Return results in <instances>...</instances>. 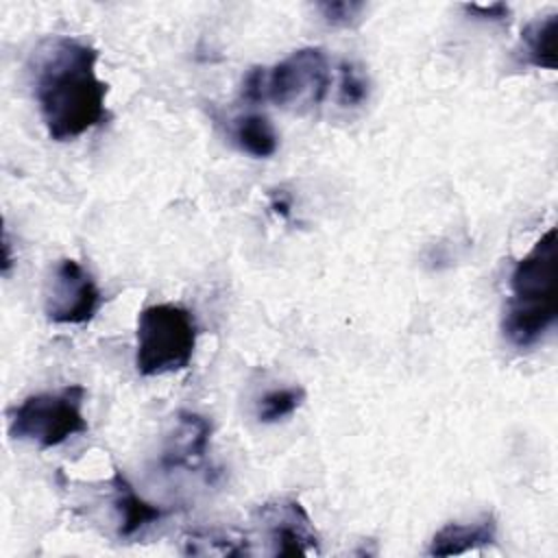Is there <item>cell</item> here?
<instances>
[{
  "instance_id": "18",
  "label": "cell",
  "mask_w": 558,
  "mask_h": 558,
  "mask_svg": "<svg viewBox=\"0 0 558 558\" xmlns=\"http://www.w3.org/2000/svg\"><path fill=\"white\" fill-rule=\"evenodd\" d=\"M464 9H466L469 13H475V15L484 17V20H504V17L510 13L508 4H504V2H493V4H464Z\"/></svg>"
},
{
  "instance_id": "3",
  "label": "cell",
  "mask_w": 558,
  "mask_h": 558,
  "mask_svg": "<svg viewBox=\"0 0 558 558\" xmlns=\"http://www.w3.org/2000/svg\"><path fill=\"white\" fill-rule=\"evenodd\" d=\"M198 338L194 314L177 303H155L137 316L135 366L144 377L177 373L190 366Z\"/></svg>"
},
{
  "instance_id": "10",
  "label": "cell",
  "mask_w": 558,
  "mask_h": 558,
  "mask_svg": "<svg viewBox=\"0 0 558 558\" xmlns=\"http://www.w3.org/2000/svg\"><path fill=\"white\" fill-rule=\"evenodd\" d=\"M113 488V508L118 512V536L131 538L137 534L144 525L155 523L163 517V510L159 506H153L144 501L135 488L129 484V480L122 475V471H113L111 477Z\"/></svg>"
},
{
  "instance_id": "14",
  "label": "cell",
  "mask_w": 558,
  "mask_h": 558,
  "mask_svg": "<svg viewBox=\"0 0 558 558\" xmlns=\"http://www.w3.org/2000/svg\"><path fill=\"white\" fill-rule=\"evenodd\" d=\"M340 78H338V105L353 109L360 107L368 100L371 94V83L366 72L353 63V61H340Z\"/></svg>"
},
{
  "instance_id": "5",
  "label": "cell",
  "mask_w": 558,
  "mask_h": 558,
  "mask_svg": "<svg viewBox=\"0 0 558 558\" xmlns=\"http://www.w3.org/2000/svg\"><path fill=\"white\" fill-rule=\"evenodd\" d=\"M331 85L329 59L320 48L307 46L266 68L264 94L277 107H318Z\"/></svg>"
},
{
  "instance_id": "13",
  "label": "cell",
  "mask_w": 558,
  "mask_h": 558,
  "mask_svg": "<svg viewBox=\"0 0 558 558\" xmlns=\"http://www.w3.org/2000/svg\"><path fill=\"white\" fill-rule=\"evenodd\" d=\"M305 401V390L301 386H288L266 392L257 401V421L277 423L290 414H294Z\"/></svg>"
},
{
  "instance_id": "9",
  "label": "cell",
  "mask_w": 558,
  "mask_h": 558,
  "mask_svg": "<svg viewBox=\"0 0 558 558\" xmlns=\"http://www.w3.org/2000/svg\"><path fill=\"white\" fill-rule=\"evenodd\" d=\"M495 536H497V521L493 514H484L473 523H447L434 534L427 554L458 556V554L490 545Z\"/></svg>"
},
{
  "instance_id": "12",
  "label": "cell",
  "mask_w": 558,
  "mask_h": 558,
  "mask_svg": "<svg viewBox=\"0 0 558 558\" xmlns=\"http://www.w3.org/2000/svg\"><path fill=\"white\" fill-rule=\"evenodd\" d=\"M233 140L238 148L251 157L266 159L279 148V137L272 122L262 113H246L233 122Z\"/></svg>"
},
{
  "instance_id": "16",
  "label": "cell",
  "mask_w": 558,
  "mask_h": 558,
  "mask_svg": "<svg viewBox=\"0 0 558 558\" xmlns=\"http://www.w3.org/2000/svg\"><path fill=\"white\" fill-rule=\"evenodd\" d=\"M316 9L320 11L323 20L329 26H338V28H349L353 24L360 22L366 4L357 2V0H336V2H318Z\"/></svg>"
},
{
  "instance_id": "8",
  "label": "cell",
  "mask_w": 558,
  "mask_h": 558,
  "mask_svg": "<svg viewBox=\"0 0 558 558\" xmlns=\"http://www.w3.org/2000/svg\"><path fill=\"white\" fill-rule=\"evenodd\" d=\"M211 423L194 412H179V425L174 429V436L163 451L161 464L166 469H179V466H196L205 460L207 445H209Z\"/></svg>"
},
{
  "instance_id": "1",
  "label": "cell",
  "mask_w": 558,
  "mask_h": 558,
  "mask_svg": "<svg viewBox=\"0 0 558 558\" xmlns=\"http://www.w3.org/2000/svg\"><path fill=\"white\" fill-rule=\"evenodd\" d=\"M96 61L92 44L68 35L46 37L33 50V96L50 140H76L109 120L107 83L98 78Z\"/></svg>"
},
{
  "instance_id": "11",
  "label": "cell",
  "mask_w": 558,
  "mask_h": 558,
  "mask_svg": "<svg viewBox=\"0 0 558 558\" xmlns=\"http://www.w3.org/2000/svg\"><path fill=\"white\" fill-rule=\"evenodd\" d=\"M556 37H558V15L549 13L530 22L521 31L523 57L530 65L543 70H556Z\"/></svg>"
},
{
  "instance_id": "17",
  "label": "cell",
  "mask_w": 558,
  "mask_h": 558,
  "mask_svg": "<svg viewBox=\"0 0 558 558\" xmlns=\"http://www.w3.org/2000/svg\"><path fill=\"white\" fill-rule=\"evenodd\" d=\"M264 81H266V68L255 65L246 72L244 81H242V98L246 102H266V94H264Z\"/></svg>"
},
{
  "instance_id": "6",
  "label": "cell",
  "mask_w": 558,
  "mask_h": 558,
  "mask_svg": "<svg viewBox=\"0 0 558 558\" xmlns=\"http://www.w3.org/2000/svg\"><path fill=\"white\" fill-rule=\"evenodd\" d=\"M100 303L102 294L89 270L72 257L54 264L44 290V312L50 323L85 325L96 316Z\"/></svg>"
},
{
  "instance_id": "19",
  "label": "cell",
  "mask_w": 558,
  "mask_h": 558,
  "mask_svg": "<svg viewBox=\"0 0 558 558\" xmlns=\"http://www.w3.org/2000/svg\"><path fill=\"white\" fill-rule=\"evenodd\" d=\"M270 209H272L277 216L288 218V216H290V209H292V203H290V198L279 190V192L270 194Z\"/></svg>"
},
{
  "instance_id": "7",
  "label": "cell",
  "mask_w": 558,
  "mask_h": 558,
  "mask_svg": "<svg viewBox=\"0 0 558 558\" xmlns=\"http://www.w3.org/2000/svg\"><path fill=\"white\" fill-rule=\"evenodd\" d=\"M257 517L272 545V556H310L320 551L316 527L299 499L279 497L266 501Z\"/></svg>"
},
{
  "instance_id": "2",
  "label": "cell",
  "mask_w": 558,
  "mask_h": 558,
  "mask_svg": "<svg viewBox=\"0 0 558 558\" xmlns=\"http://www.w3.org/2000/svg\"><path fill=\"white\" fill-rule=\"evenodd\" d=\"M556 259V229L551 227L512 268L501 331L519 349L536 344L558 318Z\"/></svg>"
},
{
  "instance_id": "15",
  "label": "cell",
  "mask_w": 558,
  "mask_h": 558,
  "mask_svg": "<svg viewBox=\"0 0 558 558\" xmlns=\"http://www.w3.org/2000/svg\"><path fill=\"white\" fill-rule=\"evenodd\" d=\"M185 554H194V556H242L248 554L246 543L240 541H231L225 534L218 532H192L185 538Z\"/></svg>"
},
{
  "instance_id": "4",
  "label": "cell",
  "mask_w": 558,
  "mask_h": 558,
  "mask_svg": "<svg viewBox=\"0 0 558 558\" xmlns=\"http://www.w3.org/2000/svg\"><path fill=\"white\" fill-rule=\"evenodd\" d=\"M83 401L85 388L81 384L31 395L11 412L9 436L35 442L39 449H52L76 434H85L89 425L83 416Z\"/></svg>"
}]
</instances>
